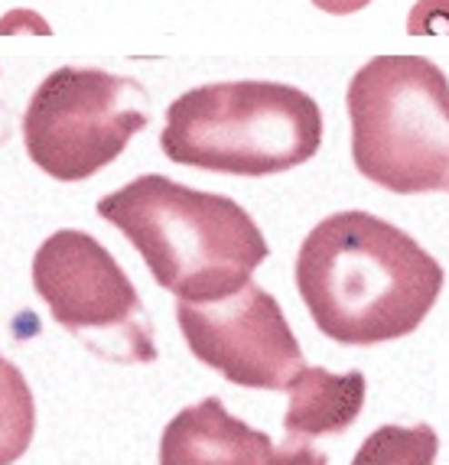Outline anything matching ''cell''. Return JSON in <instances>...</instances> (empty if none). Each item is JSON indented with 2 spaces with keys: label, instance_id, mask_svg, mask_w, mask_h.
<instances>
[{
  "label": "cell",
  "instance_id": "obj_14",
  "mask_svg": "<svg viewBox=\"0 0 449 465\" xmlns=\"http://www.w3.org/2000/svg\"><path fill=\"white\" fill-rule=\"evenodd\" d=\"M310 4L319 10H325V14H333V16H349V14L364 10L372 0H310Z\"/></svg>",
  "mask_w": 449,
  "mask_h": 465
},
{
  "label": "cell",
  "instance_id": "obj_9",
  "mask_svg": "<svg viewBox=\"0 0 449 465\" xmlns=\"http://www.w3.org/2000/svg\"><path fill=\"white\" fill-rule=\"evenodd\" d=\"M364 394H368V384L362 371L333 374L325 368L303 365L287 384L290 407L284 417V430L294 440L345 433L362 413Z\"/></svg>",
  "mask_w": 449,
  "mask_h": 465
},
{
  "label": "cell",
  "instance_id": "obj_8",
  "mask_svg": "<svg viewBox=\"0 0 449 465\" xmlns=\"http://www.w3.org/2000/svg\"><path fill=\"white\" fill-rule=\"evenodd\" d=\"M271 452V436L232 417L218 397L179 411L160 436V465H267Z\"/></svg>",
  "mask_w": 449,
  "mask_h": 465
},
{
  "label": "cell",
  "instance_id": "obj_7",
  "mask_svg": "<svg viewBox=\"0 0 449 465\" xmlns=\"http://www.w3.org/2000/svg\"><path fill=\"white\" fill-rule=\"evenodd\" d=\"M176 322L202 365L238 388L287 391L303 351L287 316L254 280L215 300H176Z\"/></svg>",
  "mask_w": 449,
  "mask_h": 465
},
{
  "label": "cell",
  "instance_id": "obj_13",
  "mask_svg": "<svg viewBox=\"0 0 449 465\" xmlns=\"http://www.w3.org/2000/svg\"><path fill=\"white\" fill-rule=\"evenodd\" d=\"M267 465H329V459H325V452H319L313 446V440H294V436H287L280 446H274Z\"/></svg>",
  "mask_w": 449,
  "mask_h": 465
},
{
  "label": "cell",
  "instance_id": "obj_11",
  "mask_svg": "<svg viewBox=\"0 0 449 465\" xmlns=\"http://www.w3.org/2000/svg\"><path fill=\"white\" fill-rule=\"evenodd\" d=\"M440 436L430 423L417 427H378L364 436L352 465H436Z\"/></svg>",
  "mask_w": 449,
  "mask_h": 465
},
{
  "label": "cell",
  "instance_id": "obj_2",
  "mask_svg": "<svg viewBox=\"0 0 449 465\" xmlns=\"http://www.w3.org/2000/svg\"><path fill=\"white\" fill-rule=\"evenodd\" d=\"M98 215L131 241L156 283L176 300L202 302L238 290L271 254L257 222L234 199L199 193L160 173L105 195Z\"/></svg>",
  "mask_w": 449,
  "mask_h": 465
},
{
  "label": "cell",
  "instance_id": "obj_6",
  "mask_svg": "<svg viewBox=\"0 0 449 465\" xmlns=\"http://www.w3.org/2000/svg\"><path fill=\"white\" fill-rule=\"evenodd\" d=\"M33 290L49 316L108 361H156L154 326L121 264L98 238L75 228L49 234L33 257Z\"/></svg>",
  "mask_w": 449,
  "mask_h": 465
},
{
  "label": "cell",
  "instance_id": "obj_5",
  "mask_svg": "<svg viewBox=\"0 0 449 465\" xmlns=\"http://www.w3.org/2000/svg\"><path fill=\"white\" fill-rule=\"evenodd\" d=\"M147 124V92L134 78L63 65L33 92L24 143L43 173L59 183H82L115 163Z\"/></svg>",
  "mask_w": 449,
  "mask_h": 465
},
{
  "label": "cell",
  "instance_id": "obj_4",
  "mask_svg": "<svg viewBox=\"0 0 449 465\" xmlns=\"http://www.w3.org/2000/svg\"><path fill=\"white\" fill-rule=\"evenodd\" d=\"M352 160L397 195L449 193V78L424 55H374L352 75Z\"/></svg>",
  "mask_w": 449,
  "mask_h": 465
},
{
  "label": "cell",
  "instance_id": "obj_1",
  "mask_svg": "<svg viewBox=\"0 0 449 465\" xmlns=\"http://www.w3.org/2000/svg\"><path fill=\"white\" fill-rule=\"evenodd\" d=\"M296 290L316 329L339 345L411 335L443 293L440 261L372 212H335L300 244Z\"/></svg>",
  "mask_w": 449,
  "mask_h": 465
},
{
  "label": "cell",
  "instance_id": "obj_3",
  "mask_svg": "<svg viewBox=\"0 0 449 465\" xmlns=\"http://www.w3.org/2000/svg\"><path fill=\"white\" fill-rule=\"evenodd\" d=\"M163 153L179 166L232 176H274L323 147V111L284 82H215L166 108Z\"/></svg>",
  "mask_w": 449,
  "mask_h": 465
},
{
  "label": "cell",
  "instance_id": "obj_15",
  "mask_svg": "<svg viewBox=\"0 0 449 465\" xmlns=\"http://www.w3.org/2000/svg\"><path fill=\"white\" fill-rule=\"evenodd\" d=\"M14 24L33 26V33H43V36H46V33H53V30H49L46 20H39L36 14H20V10H16V14H10L7 20H0V33H10V26H14ZM14 33H16V30H14Z\"/></svg>",
  "mask_w": 449,
  "mask_h": 465
},
{
  "label": "cell",
  "instance_id": "obj_10",
  "mask_svg": "<svg viewBox=\"0 0 449 465\" xmlns=\"http://www.w3.org/2000/svg\"><path fill=\"white\" fill-rule=\"evenodd\" d=\"M36 403L24 371L0 355V465H14L30 450Z\"/></svg>",
  "mask_w": 449,
  "mask_h": 465
},
{
  "label": "cell",
  "instance_id": "obj_12",
  "mask_svg": "<svg viewBox=\"0 0 449 465\" xmlns=\"http://www.w3.org/2000/svg\"><path fill=\"white\" fill-rule=\"evenodd\" d=\"M407 33L411 36L446 33L449 36V0H417L407 16Z\"/></svg>",
  "mask_w": 449,
  "mask_h": 465
}]
</instances>
